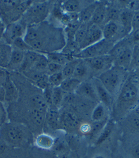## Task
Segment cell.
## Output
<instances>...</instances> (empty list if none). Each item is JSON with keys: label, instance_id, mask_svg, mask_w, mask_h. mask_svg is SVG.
Returning <instances> with one entry per match:
<instances>
[{"label": "cell", "instance_id": "obj_18", "mask_svg": "<svg viewBox=\"0 0 139 158\" xmlns=\"http://www.w3.org/2000/svg\"><path fill=\"white\" fill-rule=\"evenodd\" d=\"M107 2H98L97 7L94 12L92 19L91 22L100 27H103L106 23L107 19Z\"/></svg>", "mask_w": 139, "mask_h": 158}, {"label": "cell", "instance_id": "obj_6", "mask_svg": "<svg viewBox=\"0 0 139 158\" xmlns=\"http://www.w3.org/2000/svg\"><path fill=\"white\" fill-rule=\"evenodd\" d=\"M134 46V44L128 36L115 44L109 53L113 59L114 66L129 71Z\"/></svg>", "mask_w": 139, "mask_h": 158}, {"label": "cell", "instance_id": "obj_41", "mask_svg": "<svg viewBox=\"0 0 139 158\" xmlns=\"http://www.w3.org/2000/svg\"><path fill=\"white\" fill-rule=\"evenodd\" d=\"M6 110L4 102H0V127L5 123Z\"/></svg>", "mask_w": 139, "mask_h": 158}, {"label": "cell", "instance_id": "obj_5", "mask_svg": "<svg viewBox=\"0 0 139 158\" xmlns=\"http://www.w3.org/2000/svg\"><path fill=\"white\" fill-rule=\"evenodd\" d=\"M53 4L54 2L50 1L32 2L20 20L27 27L46 21L51 13Z\"/></svg>", "mask_w": 139, "mask_h": 158}, {"label": "cell", "instance_id": "obj_24", "mask_svg": "<svg viewBox=\"0 0 139 158\" xmlns=\"http://www.w3.org/2000/svg\"><path fill=\"white\" fill-rule=\"evenodd\" d=\"M35 144L38 148L44 150H49L54 146L55 139L49 134L41 133L35 138Z\"/></svg>", "mask_w": 139, "mask_h": 158}, {"label": "cell", "instance_id": "obj_4", "mask_svg": "<svg viewBox=\"0 0 139 158\" xmlns=\"http://www.w3.org/2000/svg\"><path fill=\"white\" fill-rule=\"evenodd\" d=\"M32 1H0V19L5 26L20 21Z\"/></svg>", "mask_w": 139, "mask_h": 158}, {"label": "cell", "instance_id": "obj_1", "mask_svg": "<svg viewBox=\"0 0 139 158\" xmlns=\"http://www.w3.org/2000/svg\"><path fill=\"white\" fill-rule=\"evenodd\" d=\"M24 40L33 50L44 55L62 51L67 44L64 28L49 20L28 26Z\"/></svg>", "mask_w": 139, "mask_h": 158}, {"label": "cell", "instance_id": "obj_42", "mask_svg": "<svg viewBox=\"0 0 139 158\" xmlns=\"http://www.w3.org/2000/svg\"><path fill=\"white\" fill-rule=\"evenodd\" d=\"M139 28V10L134 13L132 22V31Z\"/></svg>", "mask_w": 139, "mask_h": 158}, {"label": "cell", "instance_id": "obj_12", "mask_svg": "<svg viewBox=\"0 0 139 158\" xmlns=\"http://www.w3.org/2000/svg\"><path fill=\"white\" fill-rule=\"evenodd\" d=\"M103 39L102 28L100 26L90 22L87 24V35L85 40L80 47V51L97 42H100Z\"/></svg>", "mask_w": 139, "mask_h": 158}, {"label": "cell", "instance_id": "obj_20", "mask_svg": "<svg viewBox=\"0 0 139 158\" xmlns=\"http://www.w3.org/2000/svg\"><path fill=\"white\" fill-rule=\"evenodd\" d=\"M42 54V53H40V52L35 51H29L25 52L24 60L21 69H20L19 72L17 73H22L32 69L35 65V64L37 62V61L39 60Z\"/></svg>", "mask_w": 139, "mask_h": 158}, {"label": "cell", "instance_id": "obj_11", "mask_svg": "<svg viewBox=\"0 0 139 158\" xmlns=\"http://www.w3.org/2000/svg\"><path fill=\"white\" fill-rule=\"evenodd\" d=\"M26 29H27V26L24 24L21 20L11 23L6 26L3 40L11 46L15 40L24 37Z\"/></svg>", "mask_w": 139, "mask_h": 158}, {"label": "cell", "instance_id": "obj_34", "mask_svg": "<svg viewBox=\"0 0 139 158\" xmlns=\"http://www.w3.org/2000/svg\"><path fill=\"white\" fill-rule=\"evenodd\" d=\"M139 68V45H134L133 48L131 62L129 69V72L134 73Z\"/></svg>", "mask_w": 139, "mask_h": 158}, {"label": "cell", "instance_id": "obj_21", "mask_svg": "<svg viewBox=\"0 0 139 158\" xmlns=\"http://www.w3.org/2000/svg\"><path fill=\"white\" fill-rule=\"evenodd\" d=\"M134 15V12L128 8H123L120 11L118 21L128 35L132 31V22Z\"/></svg>", "mask_w": 139, "mask_h": 158}, {"label": "cell", "instance_id": "obj_52", "mask_svg": "<svg viewBox=\"0 0 139 158\" xmlns=\"http://www.w3.org/2000/svg\"><path fill=\"white\" fill-rule=\"evenodd\" d=\"M2 24H3V22H2V21L1 20V19H0V25H2Z\"/></svg>", "mask_w": 139, "mask_h": 158}, {"label": "cell", "instance_id": "obj_35", "mask_svg": "<svg viewBox=\"0 0 139 158\" xmlns=\"http://www.w3.org/2000/svg\"><path fill=\"white\" fill-rule=\"evenodd\" d=\"M49 63V61L48 59H47L46 55L44 54H42L39 60L37 61V62L35 64V65L32 69H33L35 71L39 73H46V74H47V69H48Z\"/></svg>", "mask_w": 139, "mask_h": 158}, {"label": "cell", "instance_id": "obj_40", "mask_svg": "<svg viewBox=\"0 0 139 158\" xmlns=\"http://www.w3.org/2000/svg\"><path fill=\"white\" fill-rule=\"evenodd\" d=\"M128 36L134 45H139V28L133 30Z\"/></svg>", "mask_w": 139, "mask_h": 158}, {"label": "cell", "instance_id": "obj_43", "mask_svg": "<svg viewBox=\"0 0 139 158\" xmlns=\"http://www.w3.org/2000/svg\"><path fill=\"white\" fill-rule=\"evenodd\" d=\"M80 130L84 134H90L91 131V125L88 123H83L80 126Z\"/></svg>", "mask_w": 139, "mask_h": 158}, {"label": "cell", "instance_id": "obj_10", "mask_svg": "<svg viewBox=\"0 0 139 158\" xmlns=\"http://www.w3.org/2000/svg\"><path fill=\"white\" fill-rule=\"evenodd\" d=\"M103 39L113 42L114 44L128 36L119 21H110L102 27Z\"/></svg>", "mask_w": 139, "mask_h": 158}, {"label": "cell", "instance_id": "obj_37", "mask_svg": "<svg viewBox=\"0 0 139 158\" xmlns=\"http://www.w3.org/2000/svg\"><path fill=\"white\" fill-rule=\"evenodd\" d=\"M11 46L13 48L20 50V51H22L24 52L34 51V50H33L31 46L25 42L24 40V37L18 38V39L15 40L13 44H12Z\"/></svg>", "mask_w": 139, "mask_h": 158}, {"label": "cell", "instance_id": "obj_36", "mask_svg": "<svg viewBox=\"0 0 139 158\" xmlns=\"http://www.w3.org/2000/svg\"><path fill=\"white\" fill-rule=\"evenodd\" d=\"M64 78L62 72L54 73V74L49 75V86L53 88L59 87L63 83Z\"/></svg>", "mask_w": 139, "mask_h": 158}, {"label": "cell", "instance_id": "obj_33", "mask_svg": "<svg viewBox=\"0 0 139 158\" xmlns=\"http://www.w3.org/2000/svg\"><path fill=\"white\" fill-rule=\"evenodd\" d=\"M87 24H82L80 28L78 29L75 34V42L78 45L80 50L85 40L86 35H87Z\"/></svg>", "mask_w": 139, "mask_h": 158}, {"label": "cell", "instance_id": "obj_7", "mask_svg": "<svg viewBox=\"0 0 139 158\" xmlns=\"http://www.w3.org/2000/svg\"><path fill=\"white\" fill-rule=\"evenodd\" d=\"M0 137L8 145L20 146L26 139L25 129L16 123H4L0 127Z\"/></svg>", "mask_w": 139, "mask_h": 158}, {"label": "cell", "instance_id": "obj_48", "mask_svg": "<svg viewBox=\"0 0 139 158\" xmlns=\"http://www.w3.org/2000/svg\"><path fill=\"white\" fill-rule=\"evenodd\" d=\"M5 28H6V26L4 24L0 25V40L3 39V35H4Z\"/></svg>", "mask_w": 139, "mask_h": 158}, {"label": "cell", "instance_id": "obj_50", "mask_svg": "<svg viewBox=\"0 0 139 158\" xmlns=\"http://www.w3.org/2000/svg\"><path fill=\"white\" fill-rule=\"evenodd\" d=\"M93 158H105V157L101 156V155H98V156H96L94 157Z\"/></svg>", "mask_w": 139, "mask_h": 158}, {"label": "cell", "instance_id": "obj_14", "mask_svg": "<svg viewBox=\"0 0 139 158\" xmlns=\"http://www.w3.org/2000/svg\"><path fill=\"white\" fill-rule=\"evenodd\" d=\"M91 81H92L94 89H95L98 102L104 104L107 109H110L111 107L113 106L114 98L107 91V90L103 86L98 79L96 77L93 78L91 79Z\"/></svg>", "mask_w": 139, "mask_h": 158}, {"label": "cell", "instance_id": "obj_25", "mask_svg": "<svg viewBox=\"0 0 139 158\" xmlns=\"http://www.w3.org/2000/svg\"><path fill=\"white\" fill-rule=\"evenodd\" d=\"M45 55L46 56L49 62L58 64L63 66H64L68 61L72 60L74 58L64 53V52L62 51L49 52V53H47Z\"/></svg>", "mask_w": 139, "mask_h": 158}, {"label": "cell", "instance_id": "obj_46", "mask_svg": "<svg viewBox=\"0 0 139 158\" xmlns=\"http://www.w3.org/2000/svg\"><path fill=\"white\" fill-rule=\"evenodd\" d=\"M7 73H8V71H7V70L4 69H2V67H0V84H1L2 85V84L4 83V81H5Z\"/></svg>", "mask_w": 139, "mask_h": 158}, {"label": "cell", "instance_id": "obj_28", "mask_svg": "<svg viewBox=\"0 0 139 158\" xmlns=\"http://www.w3.org/2000/svg\"><path fill=\"white\" fill-rule=\"evenodd\" d=\"M107 109L104 104L99 102L98 104L96 105V106L93 108L91 113V119L93 122H98L106 120L105 116L107 114Z\"/></svg>", "mask_w": 139, "mask_h": 158}, {"label": "cell", "instance_id": "obj_15", "mask_svg": "<svg viewBox=\"0 0 139 158\" xmlns=\"http://www.w3.org/2000/svg\"><path fill=\"white\" fill-rule=\"evenodd\" d=\"M76 95L88 100L98 102V97L91 80L83 81L80 84L75 93Z\"/></svg>", "mask_w": 139, "mask_h": 158}, {"label": "cell", "instance_id": "obj_2", "mask_svg": "<svg viewBox=\"0 0 139 158\" xmlns=\"http://www.w3.org/2000/svg\"><path fill=\"white\" fill-rule=\"evenodd\" d=\"M139 104V82L129 75L114 99L113 106L120 115L134 109Z\"/></svg>", "mask_w": 139, "mask_h": 158}, {"label": "cell", "instance_id": "obj_17", "mask_svg": "<svg viewBox=\"0 0 139 158\" xmlns=\"http://www.w3.org/2000/svg\"><path fill=\"white\" fill-rule=\"evenodd\" d=\"M24 56L25 52L13 48L7 71L8 72H19L24 62Z\"/></svg>", "mask_w": 139, "mask_h": 158}, {"label": "cell", "instance_id": "obj_19", "mask_svg": "<svg viewBox=\"0 0 139 158\" xmlns=\"http://www.w3.org/2000/svg\"><path fill=\"white\" fill-rule=\"evenodd\" d=\"M73 77L80 81L81 82L93 79L90 70L84 60L80 59L79 62L77 64L74 73H73Z\"/></svg>", "mask_w": 139, "mask_h": 158}, {"label": "cell", "instance_id": "obj_13", "mask_svg": "<svg viewBox=\"0 0 139 158\" xmlns=\"http://www.w3.org/2000/svg\"><path fill=\"white\" fill-rule=\"evenodd\" d=\"M4 90V103L11 104L17 102L19 99V91L11 77L10 73L8 71L5 81L2 84Z\"/></svg>", "mask_w": 139, "mask_h": 158}, {"label": "cell", "instance_id": "obj_29", "mask_svg": "<svg viewBox=\"0 0 139 158\" xmlns=\"http://www.w3.org/2000/svg\"><path fill=\"white\" fill-rule=\"evenodd\" d=\"M114 124L113 122L109 121L106 123L105 127H103L102 131H100V133L98 135L96 142V145L101 144L102 143L104 142L105 140H107L109 138V137L110 136L112 131L114 130Z\"/></svg>", "mask_w": 139, "mask_h": 158}, {"label": "cell", "instance_id": "obj_31", "mask_svg": "<svg viewBox=\"0 0 139 158\" xmlns=\"http://www.w3.org/2000/svg\"><path fill=\"white\" fill-rule=\"evenodd\" d=\"M79 61L80 59H78V58L74 57L72 60L68 61V62L63 66L62 73H63L64 79L73 77V73H74L76 67L77 66V64L79 62Z\"/></svg>", "mask_w": 139, "mask_h": 158}, {"label": "cell", "instance_id": "obj_27", "mask_svg": "<svg viewBox=\"0 0 139 158\" xmlns=\"http://www.w3.org/2000/svg\"><path fill=\"white\" fill-rule=\"evenodd\" d=\"M82 82L74 77L64 79L60 85V88L64 93L67 94H75L76 90Z\"/></svg>", "mask_w": 139, "mask_h": 158}, {"label": "cell", "instance_id": "obj_39", "mask_svg": "<svg viewBox=\"0 0 139 158\" xmlns=\"http://www.w3.org/2000/svg\"><path fill=\"white\" fill-rule=\"evenodd\" d=\"M63 66H64L60 65V64L49 62L48 69H47V74L51 75V74H54V73L62 72Z\"/></svg>", "mask_w": 139, "mask_h": 158}, {"label": "cell", "instance_id": "obj_26", "mask_svg": "<svg viewBox=\"0 0 139 158\" xmlns=\"http://www.w3.org/2000/svg\"><path fill=\"white\" fill-rule=\"evenodd\" d=\"M46 111L31 108L28 113V118L33 124H34L35 127H39L44 124L46 118Z\"/></svg>", "mask_w": 139, "mask_h": 158}, {"label": "cell", "instance_id": "obj_47", "mask_svg": "<svg viewBox=\"0 0 139 158\" xmlns=\"http://www.w3.org/2000/svg\"><path fill=\"white\" fill-rule=\"evenodd\" d=\"M4 102V90L2 85L0 84V102Z\"/></svg>", "mask_w": 139, "mask_h": 158}, {"label": "cell", "instance_id": "obj_30", "mask_svg": "<svg viewBox=\"0 0 139 158\" xmlns=\"http://www.w3.org/2000/svg\"><path fill=\"white\" fill-rule=\"evenodd\" d=\"M65 93L61 88H53V109H59L64 102Z\"/></svg>", "mask_w": 139, "mask_h": 158}, {"label": "cell", "instance_id": "obj_9", "mask_svg": "<svg viewBox=\"0 0 139 158\" xmlns=\"http://www.w3.org/2000/svg\"><path fill=\"white\" fill-rule=\"evenodd\" d=\"M84 60L87 63L93 78L98 77L114 66L113 59L109 54Z\"/></svg>", "mask_w": 139, "mask_h": 158}, {"label": "cell", "instance_id": "obj_16", "mask_svg": "<svg viewBox=\"0 0 139 158\" xmlns=\"http://www.w3.org/2000/svg\"><path fill=\"white\" fill-rule=\"evenodd\" d=\"M93 1H80V0H67L61 2V7L66 13H79L87 6Z\"/></svg>", "mask_w": 139, "mask_h": 158}, {"label": "cell", "instance_id": "obj_38", "mask_svg": "<svg viewBox=\"0 0 139 158\" xmlns=\"http://www.w3.org/2000/svg\"><path fill=\"white\" fill-rule=\"evenodd\" d=\"M43 98L49 109H53V87L49 86L42 90Z\"/></svg>", "mask_w": 139, "mask_h": 158}, {"label": "cell", "instance_id": "obj_22", "mask_svg": "<svg viewBox=\"0 0 139 158\" xmlns=\"http://www.w3.org/2000/svg\"><path fill=\"white\" fill-rule=\"evenodd\" d=\"M12 51L13 48L10 44L3 39L0 40V67L2 69L7 70L9 64Z\"/></svg>", "mask_w": 139, "mask_h": 158}, {"label": "cell", "instance_id": "obj_23", "mask_svg": "<svg viewBox=\"0 0 139 158\" xmlns=\"http://www.w3.org/2000/svg\"><path fill=\"white\" fill-rule=\"evenodd\" d=\"M98 2L93 1L91 4L87 6L78 13L79 21L82 24H88V23L91 22L93 15L94 12H95V10L97 7Z\"/></svg>", "mask_w": 139, "mask_h": 158}, {"label": "cell", "instance_id": "obj_32", "mask_svg": "<svg viewBox=\"0 0 139 158\" xmlns=\"http://www.w3.org/2000/svg\"><path fill=\"white\" fill-rule=\"evenodd\" d=\"M63 122L65 127L69 128H75L78 123L76 115L72 112H66L64 113Z\"/></svg>", "mask_w": 139, "mask_h": 158}, {"label": "cell", "instance_id": "obj_51", "mask_svg": "<svg viewBox=\"0 0 139 158\" xmlns=\"http://www.w3.org/2000/svg\"><path fill=\"white\" fill-rule=\"evenodd\" d=\"M61 158H70L68 156H66V155H64V156L62 157Z\"/></svg>", "mask_w": 139, "mask_h": 158}, {"label": "cell", "instance_id": "obj_3", "mask_svg": "<svg viewBox=\"0 0 139 158\" xmlns=\"http://www.w3.org/2000/svg\"><path fill=\"white\" fill-rule=\"evenodd\" d=\"M129 75L128 71L120 67L113 66L96 78L98 79L103 86L115 99Z\"/></svg>", "mask_w": 139, "mask_h": 158}, {"label": "cell", "instance_id": "obj_44", "mask_svg": "<svg viewBox=\"0 0 139 158\" xmlns=\"http://www.w3.org/2000/svg\"><path fill=\"white\" fill-rule=\"evenodd\" d=\"M8 148V145L0 137V156L6 153Z\"/></svg>", "mask_w": 139, "mask_h": 158}, {"label": "cell", "instance_id": "obj_49", "mask_svg": "<svg viewBox=\"0 0 139 158\" xmlns=\"http://www.w3.org/2000/svg\"><path fill=\"white\" fill-rule=\"evenodd\" d=\"M133 73H134V75H132L133 77H134L139 82V68L137 70H136Z\"/></svg>", "mask_w": 139, "mask_h": 158}, {"label": "cell", "instance_id": "obj_8", "mask_svg": "<svg viewBox=\"0 0 139 158\" xmlns=\"http://www.w3.org/2000/svg\"><path fill=\"white\" fill-rule=\"evenodd\" d=\"M114 44L106 40L102 39L100 42L82 49L74 57L78 59L85 60L102 55H108L113 48Z\"/></svg>", "mask_w": 139, "mask_h": 158}, {"label": "cell", "instance_id": "obj_45", "mask_svg": "<svg viewBox=\"0 0 139 158\" xmlns=\"http://www.w3.org/2000/svg\"><path fill=\"white\" fill-rule=\"evenodd\" d=\"M131 155L133 158H139V144H137L132 148Z\"/></svg>", "mask_w": 139, "mask_h": 158}]
</instances>
